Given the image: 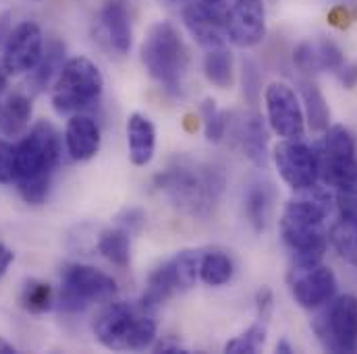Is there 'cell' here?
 <instances>
[{
    "label": "cell",
    "mask_w": 357,
    "mask_h": 354,
    "mask_svg": "<svg viewBox=\"0 0 357 354\" xmlns=\"http://www.w3.org/2000/svg\"><path fill=\"white\" fill-rule=\"evenodd\" d=\"M335 195L318 182L291 199L280 214V236L291 249L295 266L320 264L328 245L326 220L333 211Z\"/></svg>",
    "instance_id": "1"
},
{
    "label": "cell",
    "mask_w": 357,
    "mask_h": 354,
    "mask_svg": "<svg viewBox=\"0 0 357 354\" xmlns=\"http://www.w3.org/2000/svg\"><path fill=\"white\" fill-rule=\"evenodd\" d=\"M225 175L220 168L189 160H177L156 177V188L191 218H210L222 197Z\"/></svg>",
    "instance_id": "2"
},
{
    "label": "cell",
    "mask_w": 357,
    "mask_h": 354,
    "mask_svg": "<svg viewBox=\"0 0 357 354\" xmlns=\"http://www.w3.org/2000/svg\"><path fill=\"white\" fill-rule=\"evenodd\" d=\"M93 336L96 340L116 353L127 351H146L154 344L158 323L154 319V311L144 307L142 303H108L93 319Z\"/></svg>",
    "instance_id": "3"
},
{
    "label": "cell",
    "mask_w": 357,
    "mask_h": 354,
    "mask_svg": "<svg viewBox=\"0 0 357 354\" xmlns=\"http://www.w3.org/2000/svg\"><path fill=\"white\" fill-rule=\"evenodd\" d=\"M142 63L156 83L178 93L187 69V48L173 23L158 21L150 27L142 44Z\"/></svg>",
    "instance_id": "4"
},
{
    "label": "cell",
    "mask_w": 357,
    "mask_h": 354,
    "mask_svg": "<svg viewBox=\"0 0 357 354\" xmlns=\"http://www.w3.org/2000/svg\"><path fill=\"white\" fill-rule=\"evenodd\" d=\"M104 91V77L100 69L86 58H69L52 83V108L61 116H73L96 106Z\"/></svg>",
    "instance_id": "5"
},
{
    "label": "cell",
    "mask_w": 357,
    "mask_h": 354,
    "mask_svg": "<svg viewBox=\"0 0 357 354\" xmlns=\"http://www.w3.org/2000/svg\"><path fill=\"white\" fill-rule=\"evenodd\" d=\"M116 282L102 269L71 264L61 273L59 307L65 313H84L91 305L110 303L116 296Z\"/></svg>",
    "instance_id": "6"
},
{
    "label": "cell",
    "mask_w": 357,
    "mask_h": 354,
    "mask_svg": "<svg viewBox=\"0 0 357 354\" xmlns=\"http://www.w3.org/2000/svg\"><path fill=\"white\" fill-rule=\"evenodd\" d=\"M199 259L202 251L185 249L167 259L165 264H160L150 273L139 303L156 313L167 300L193 288L199 280Z\"/></svg>",
    "instance_id": "7"
},
{
    "label": "cell",
    "mask_w": 357,
    "mask_h": 354,
    "mask_svg": "<svg viewBox=\"0 0 357 354\" xmlns=\"http://www.w3.org/2000/svg\"><path fill=\"white\" fill-rule=\"evenodd\" d=\"M312 328L328 353H357V296L343 294L331 298Z\"/></svg>",
    "instance_id": "8"
},
{
    "label": "cell",
    "mask_w": 357,
    "mask_h": 354,
    "mask_svg": "<svg viewBox=\"0 0 357 354\" xmlns=\"http://www.w3.org/2000/svg\"><path fill=\"white\" fill-rule=\"evenodd\" d=\"M59 158H61V139L56 129L48 120L36 122L15 145L17 180L52 175Z\"/></svg>",
    "instance_id": "9"
},
{
    "label": "cell",
    "mask_w": 357,
    "mask_h": 354,
    "mask_svg": "<svg viewBox=\"0 0 357 354\" xmlns=\"http://www.w3.org/2000/svg\"><path fill=\"white\" fill-rule=\"evenodd\" d=\"M272 160L280 178L295 193L314 186L320 178L316 150L301 139H282L272 150Z\"/></svg>",
    "instance_id": "10"
},
{
    "label": "cell",
    "mask_w": 357,
    "mask_h": 354,
    "mask_svg": "<svg viewBox=\"0 0 357 354\" xmlns=\"http://www.w3.org/2000/svg\"><path fill=\"white\" fill-rule=\"evenodd\" d=\"M264 104L268 124L280 139H303L305 116L295 89L282 81H274L264 91Z\"/></svg>",
    "instance_id": "11"
},
{
    "label": "cell",
    "mask_w": 357,
    "mask_h": 354,
    "mask_svg": "<svg viewBox=\"0 0 357 354\" xmlns=\"http://www.w3.org/2000/svg\"><path fill=\"white\" fill-rule=\"evenodd\" d=\"M337 275L331 267L320 264L293 266L289 273L291 296L301 309H320L337 294Z\"/></svg>",
    "instance_id": "12"
},
{
    "label": "cell",
    "mask_w": 357,
    "mask_h": 354,
    "mask_svg": "<svg viewBox=\"0 0 357 354\" xmlns=\"http://www.w3.org/2000/svg\"><path fill=\"white\" fill-rule=\"evenodd\" d=\"M316 158H318V172L326 184H335V180L345 170H349L357 162L356 139L343 124L328 127L324 137L318 141Z\"/></svg>",
    "instance_id": "13"
},
{
    "label": "cell",
    "mask_w": 357,
    "mask_h": 354,
    "mask_svg": "<svg viewBox=\"0 0 357 354\" xmlns=\"http://www.w3.org/2000/svg\"><path fill=\"white\" fill-rule=\"evenodd\" d=\"M2 50V65L8 75L29 73L44 54V33L40 25L33 21H23L10 31Z\"/></svg>",
    "instance_id": "14"
},
{
    "label": "cell",
    "mask_w": 357,
    "mask_h": 354,
    "mask_svg": "<svg viewBox=\"0 0 357 354\" xmlns=\"http://www.w3.org/2000/svg\"><path fill=\"white\" fill-rule=\"evenodd\" d=\"M227 38L239 48H254L266 38V8L262 0H237L225 19Z\"/></svg>",
    "instance_id": "15"
},
{
    "label": "cell",
    "mask_w": 357,
    "mask_h": 354,
    "mask_svg": "<svg viewBox=\"0 0 357 354\" xmlns=\"http://www.w3.org/2000/svg\"><path fill=\"white\" fill-rule=\"evenodd\" d=\"M98 40L116 56H127L133 44L131 17L125 0H106L98 13Z\"/></svg>",
    "instance_id": "16"
},
{
    "label": "cell",
    "mask_w": 357,
    "mask_h": 354,
    "mask_svg": "<svg viewBox=\"0 0 357 354\" xmlns=\"http://www.w3.org/2000/svg\"><path fill=\"white\" fill-rule=\"evenodd\" d=\"M225 19L227 15H222L220 6H210L204 2L189 4L183 10V23L187 31L206 50L225 48V40H227Z\"/></svg>",
    "instance_id": "17"
},
{
    "label": "cell",
    "mask_w": 357,
    "mask_h": 354,
    "mask_svg": "<svg viewBox=\"0 0 357 354\" xmlns=\"http://www.w3.org/2000/svg\"><path fill=\"white\" fill-rule=\"evenodd\" d=\"M293 63L299 71L318 75V73H337L345 65L343 50L328 38H312L301 42L293 52Z\"/></svg>",
    "instance_id": "18"
},
{
    "label": "cell",
    "mask_w": 357,
    "mask_h": 354,
    "mask_svg": "<svg viewBox=\"0 0 357 354\" xmlns=\"http://www.w3.org/2000/svg\"><path fill=\"white\" fill-rule=\"evenodd\" d=\"M65 147H67L69 158L75 162L91 160L100 150V127H98V122L84 112L73 114L67 120Z\"/></svg>",
    "instance_id": "19"
},
{
    "label": "cell",
    "mask_w": 357,
    "mask_h": 354,
    "mask_svg": "<svg viewBox=\"0 0 357 354\" xmlns=\"http://www.w3.org/2000/svg\"><path fill=\"white\" fill-rule=\"evenodd\" d=\"M127 147H129V158L135 166H148L152 162L156 152V127L146 114L139 112L129 114Z\"/></svg>",
    "instance_id": "20"
},
{
    "label": "cell",
    "mask_w": 357,
    "mask_h": 354,
    "mask_svg": "<svg viewBox=\"0 0 357 354\" xmlns=\"http://www.w3.org/2000/svg\"><path fill=\"white\" fill-rule=\"evenodd\" d=\"M237 141L243 150V154L256 164L266 166L268 164V131L262 118L256 112H248L237 122Z\"/></svg>",
    "instance_id": "21"
},
{
    "label": "cell",
    "mask_w": 357,
    "mask_h": 354,
    "mask_svg": "<svg viewBox=\"0 0 357 354\" xmlns=\"http://www.w3.org/2000/svg\"><path fill=\"white\" fill-rule=\"evenodd\" d=\"M65 44H61L59 40H50L44 46V54L40 58V63L27 73V86L33 93H42L54 83V79L59 77L63 65H65Z\"/></svg>",
    "instance_id": "22"
},
{
    "label": "cell",
    "mask_w": 357,
    "mask_h": 354,
    "mask_svg": "<svg viewBox=\"0 0 357 354\" xmlns=\"http://www.w3.org/2000/svg\"><path fill=\"white\" fill-rule=\"evenodd\" d=\"M33 108L25 93H10L0 104V133L4 137H23L27 133Z\"/></svg>",
    "instance_id": "23"
},
{
    "label": "cell",
    "mask_w": 357,
    "mask_h": 354,
    "mask_svg": "<svg viewBox=\"0 0 357 354\" xmlns=\"http://www.w3.org/2000/svg\"><path fill=\"white\" fill-rule=\"evenodd\" d=\"M96 249L108 264L121 269L131 264V234L121 226L102 230L96 241Z\"/></svg>",
    "instance_id": "24"
},
{
    "label": "cell",
    "mask_w": 357,
    "mask_h": 354,
    "mask_svg": "<svg viewBox=\"0 0 357 354\" xmlns=\"http://www.w3.org/2000/svg\"><path fill=\"white\" fill-rule=\"evenodd\" d=\"M299 95H301L303 116H305L310 129L316 133L326 131L328 122H331V108H328V102L320 88L314 86L312 81H303V83H299Z\"/></svg>",
    "instance_id": "25"
},
{
    "label": "cell",
    "mask_w": 357,
    "mask_h": 354,
    "mask_svg": "<svg viewBox=\"0 0 357 354\" xmlns=\"http://www.w3.org/2000/svg\"><path fill=\"white\" fill-rule=\"evenodd\" d=\"M270 207H272V195H270L268 184H262V182L250 184V188L243 197V211H245L248 224L254 228L256 234L266 230Z\"/></svg>",
    "instance_id": "26"
},
{
    "label": "cell",
    "mask_w": 357,
    "mask_h": 354,
    "mask_svg": "<svg viewBox=\"0 0 357 354\" xmlns=\"http://www.w3.org/2000/svg\"><path fill=\"white\" fill-rule=\"evenodd\" d=\"M328 241L343 262L357 267V218L341 216L333 224Z\"/></svg>",
    "instance_id": "27"
},
{
    "label": "cell",
    "mask_w": 357,
    "mask_h": 354,
    "mask_svg": "<svg viewBox=\"0 0 357 354\" xmlns=\"http://www.w3.org/2000/svg\"><path fill=\"white\" fill-rule=\"evenodd\" d=\"M204 75L206 79L218 89H229L235 79V67H233V54L227 48H214L208 50L204 56Z\"/></svg>",
    "instance_id": "28"
},
{
    "label": "cell",
    "mask_w": 357,
    "mask_h": 354,
    "mask_svg": "<svg viewBox=\"0 0 357 354\" xmlns=\"http://www.w3.org/2000/svg\"><path fill=\"white\" fill-rule=\"evenodd\" d=\"M233 259L225 251H202L199 259V280L208 286H225L233 277Z\"/></svg>",
    "instance_id": "29"
},
{
    "label": "cell",
    "mask_w": 357,
    "mask_h": 354,
    "mask_svg": "<svg viewBox=\"0 0 357 354\" xmlns=\"http://www.w3.org/2000/svg\"><path fill=\"white\" fill-rule=\"evenodd\" d=\"M19 303L27 313L42 315L54 307V292H52L50 284H46V282L27 280L19 294Z\"/></svg>",
    "instance_id": "30"
},
{
    "label": "cell",
    "mask_w": 357,
    "mask_h": 354,
    "mask_svg": "<svg viewBox=\"0 0 357 354\" xmlns=\"http://www.w3.org/2000/svg\"><path fill=\"white\" fill-rule=\"evenodd\" d=\"M333 188L339 216L357 218V162L335 180Z\"/></svg>",
    "instance_id": "31"
},
{
    "label": "cell",
    "mask_w": 357,
    "mask_h": 354,
    "mask_svg": "<svg viewBox=\"0 0 357 354\" xmlns=\"http://www.w3.org/2000/svg\"><path fill=\"white\" fill-rule=\"evenodd\" d=\"M199 112H202V122H204V135H206V139L210 143H220L222 137L227 135V127H229L227 114L210 97L202 102Z\"/></svg>",
    "instance_id": "32"
},
{
    "label": "cell",
    "mask_w": 357,
    "mask_h": 354,
    "mask_svg": "<svg viewBox=\"0 0 357 354\" xmlns=\"http://www.w3.org/2000/svg\"><path fill=\"white\" fill-rule=\"evenodd\" d=\"M264 344H266V321H258V323L250 325L243 334H239L237 338L227 342L225 351L233 354H254L262 351Z\"/></svg>",
    "instance_id": "33"
},
{
    "label": "cell",
    "mask_w": 357,
    "mask_h": 354,
    "mask_svg": "<svg viewBox=\"0 0 357 354\" xmlns=\"http://www.w3.org/2000/svg\"><path fill=\"white\" fill-rule=\"evenodd\" d=\"M50 182H52V175H42V177H31L17 180V188L21 193V197L31 203V205H40L46 201L48 191H50Z\"/></svg>",
    "instance_id": "34"
},
{
    "label": "cell",
    "mask_w": 357,
    "mask_h": 354,
    "mask_svg": "<svg viewBox=\"0 0 357 354\" xmlns=\"http://www.w3.org/2000/svg\"><path fill=\"white\" fill-rule=\"evenodd\" d=\"M17 180L15 166V145L0 139V184H13Z\"/></svg>",
    "instance_id": "35"
},
{
    "label": "cell",
    "mask_w": 357,
    "mask_h": 354,
    "mask_svg": "<svg viewBox=\"0 0 357 354\" xmlns=\"http://www.w3.org/2000/svg\"><path fill=\"white\" fill-rule=\"evenodd\" d=\"M116 226L125 228L129 234H137L146 226V214L139 207H127L116 216Z\"/></svg>",
    "instance_id": "36"
},
{
    "label": "cell",
    "mask_w": 357,
    "mask_h": 354,
    "mask_svg": "<svg viewBox=\"0 0 357 354\" xmlns=\"http://www.w3.org/2000/svg\"><path fill=\"white\" fill-rule=\"evenodd\" d=\"M258 69L254 67V63H243V93L254 99L260 91V81H258Z\"/></svg>",
    "instance_id": "37"
},
{
    "label": "cell",
    "mask_w": 357,
    "mask_h": 354,
    "mask_svg": "<svg viewBox=\"0 0 357 354\" xmlns=\"http://www.w3.org/2000/svg\"><path fill=\"white\" fill-rule=\"evenodd\" d=\"M272 292L270 288H260L258 294H256V307H258V315H260V321H268L270 313H272Z\"/></svg>",
    "instance_id": "38"
},
{
    "label": "cell",
    "mask_w": 357,
    "mask_h": 354,
    "mask_svg": "<svg viewBox=\"0 0 357 354\" xmlns=\"http://www.w3.org/2000/svg\"><path fill=\"white\" fill-rule=\"evenodd\" d=\"M337 73H339V81H341L345 88H354L357 83V63L343 65Z\"/></svg>",
    "instance_id": "39"
},
{
    "label": "cell",
    "mask_w": 357,
    "mask_h": 354,
    "mask_svg": "<svg viewBox=\"0 0 357 354\" xmlns=\"http://www.w3.org/2000/svg\"><path fill=\"white\" fill-rule=\"evenodd\" d=\"M13 259H15V253L6 247V245H2L0 243V277L8 271V267L13 264Z\"/></svg>",
    "instance_id": "40"
},
{
    "label": "cell",
    "mask_w": 357,
    "mask_h": 354,
    "mask_svg": "<svg viewBox=\"0 0 357 354\" xmlns=\"http://www.w3.org/2000/svg\"><path fill=\"white\" fill-rule=\"evenodd\" d=\"M10 31V13H0V46L6 44Z\"/></svg>",
    "instance_id": "41"
},
{
    "label": "cell",
    "mask_w": 357,
    "mask_h": 354,
    "mask_svg": "<svg viewBox=\"0 0 357 354\" xmlns=\"http://www.w3.org/2000/svg\"><path fill=\"white\" fill-rule=\"evenodd\" d=\"M156 353H167V354H183L185 348H181L178 344H173V342H160L158 346H154Z\"/></svg>",
    "instance_id": "42"
},
{
    "label": "cell",
    "mask_w": 357,
    "mask_h": 354,
    "mask_svg": "<svg viewBox=\"0 0 357 354\" xmlns=\"http://www.w3.org/2000/svg\"><path fill=\"white\" fill-rule=\"evenodd\" d=\"M276 353H282V354H293L295 353V348L282 338V340H278V344H276Z\"/></svg>",
    "instance_id": "43"
},
{
    "label": "cell",
    "mask_w": 357,
    "mask_h": 354,
    "mask_svg": "<svg viewBox=\"0 0 357 354\" xmlns=\"http://www.w3.org/2000/svg\"><path fill=\"white\" fill-rule=\"evenodd\" d=\"M17 353V348L10 344V342H6V340H2L0 338V354H15Z\"/></svg>",
    "instance_id": "44"
},
{
    "label": "cell",
    "mask_w": 357,
    "mask_h": 354,
    "mask_svg": "<svg viewBox=\"0 0 357 354\" xmlns=\"http://www.w3.org/2000/svg\"><path fill=\"white\" fill-rule=\"evenodd\" d=\"M6 69H4V65L0 63V95L4 93V89H6Z\"/></svg>",
    "instance_id": "45"
},
{
    "label": "cell",
    "mask_w": 357,
    "mask_h": 354,
    "mask_svg": "<svg viewBox=\"0 0 357 354\" xmlns=\"http://www.w3.org/2000/svg\"><path fill=\"white\" fill-rule=\"evenodd\" d=\"M197 2H204V4H210V6H220L222 0H197Z\"/></svg>",
    "instance_id": "46"
}]
</instances>
